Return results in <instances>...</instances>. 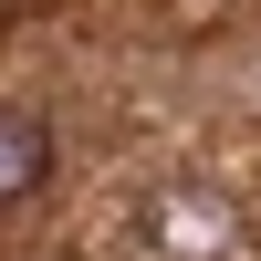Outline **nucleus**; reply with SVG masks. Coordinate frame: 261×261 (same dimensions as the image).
I'll list each match as a JSON object with an SVG mask.
<instances>
[{
  "label": "nucleus",
  "mask_w": 261,
  "mask_h": 261,
  "mask_svg": "<svg viewBox=\"0 0 261 261\" xmlns=\"http://www.w3.org/2000/svg\"><path fill=\"white\" fill-rule=\"evenodd\" d=\"M42 157H53V146H42V125H32V115H0V199H11V188H32Z\"/></svg>",
  "instance_id": "f257e3e1"
}]
</instances>
